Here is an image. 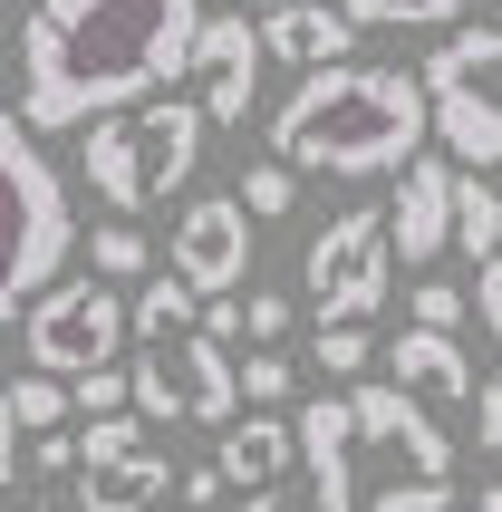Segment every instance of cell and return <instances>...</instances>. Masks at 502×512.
Instances as JSON below:
<instances>
[{"mask_svg": "<svg viewBox=\"0 0 502 512\" xmlns=\"http://www.w3.org/2000/svg\"><path fill=\"white\" fill-rule=\"evenodd\" d=\"M445 503H454V493L445 484H416V474H396L387 493H367V512H445Z\"/></svg>", "mask_w": 502, "mask_h": 512, "instance_id": "cell-28", "label": "cell"}, {"mask_svg": "<svg viewBox=\"0 0 502 512\" xmlns=\"http://www.w3.org/2000/svg\"><path fill=\"white\" fill-rule=\"evenodd\" d=\"M203 339H223V348L242 339V300H203Z\"/></svg>", "mask_w": 502, "mask_h": 512, "instance_id": "cell-33", "label": "cell"}, {"mask_svg": "<svg viewBox=\"0 0 502 512\" xmlns=\"http://www.w3.org/2000/svg\"><path fill=\"white\" fill-rule=\"evenodd\" d=\"M20 339H29V368L39 377H97L116 368V348L136 339V300H116V281H97V271H78V281H58L39 290V310L20 319Z\"/></svg>", "mask_w": 502, "mask_h": 512, "instance_id": "cell-6", "label": "cell"}, {"mask_svg": "<svg viewBox=\"0 0 502 512\" xmlns=\"http://www.w3.org/2000/svg\"><path fill=\"white\" fill-rule=\"evenodd\" d=\"M68 406H78L68 377H39V368L10 377V416H20V435H68Z\"/></svg>", "mask_w": 502, "mask_h": 512, "instance_id": "cell-20", "label": "cell"}, {"mask_svg": "<svg viewBox=\"0 0 502 512\" xmlns=\"http://www.w3.org/2000/svg\"><path fill=\"white\" fill-rule=\"evenodd\" d=\"M87 271H97V281H136V271H145V232H136V223H97Z\"/></svg>", "mask_w": 502, "mask_h": 512, "instance_id": "cell-23", "label": "cell"}, {"mask_svg": "<svg viewBox=\"0 0 502 512\" xmlns=\"http://www.w3.org/2000/svg\"><path fill=\"white\" fill-rule=\"evenodd\" d=\"M20 474V416H10V368H0V484Z\"/></svg>", "mask_w": 502, "mask_h": 512, "instance_id": "cell-30", "label": "cell"}, {"mask_svg": "<svg viewBox=\"0 0 502 512\" xmlns=\"http://www.w3.org/2000/svg\"><path fill=\"white\" fill-rule=\"evenodd\" d=\"M203 0H29L20 20V126H97L174 78H194Z\"/></svg>", "mask_w": 502, "mask_h": 512, "instance_id": "cell-1", "label": "cell"}, {"mask_svg": "<svg viewBox=\"0 0 502 512\" xmlns=\"http://www.w3.org/2000/svg\"><path fill=\"white\" fill-rule=\"evenodd\" d=\"M261 20L251 10H203V39H194V107L213 126H251V97H261Z\"/></svg>", "mask_w": 502, "mask_h": 512, "instance_id": "cell-10", "label": "cell"}, {"mask_svg": "<svg viewBox=\"0 0 502 512\" xmlns=\"http://www.w3.org/2000/svg\"><path fill=\"white\" fill-rule=\"evenodd\" d=\"M425 136H435L425 78L416 68H358V58L300 78L280 97V116H271V155L290 174H348V184L406 174L425 155Z\"/></svg>", "mask_w": 502, "mask_h": 512, "instance_id": "cell-2", "label": "cell"}, {"mask_svg": "<svg viewBox=\"0 0 502 512\" xmlns=\"http://www.w3.org/2000/svg\"><path fill=\"white\" fill-rule=\"evenodd\" d=\"M358 29H454L464 0H338Z\"/></svg>", "mask_w": 502, "mask_h": 512, "instance_id": "cell-21", "label": "cell"}, {"mask_svg": "<svg viewBox=\"0 0 502 512\" xmlns=\"http://www.w3.org/2000/svg\"><path fill=\"white\" fill-rule=\"evenodd\" d=\"M464 310H474V290H454V281H416V329H464Z\"/></svg>", "mask_w": 502, "mask_h": 512, "instance_id": "cell-25", "label": "cell"}, {"mask_svg": "<svg viewBox=\"0 0 502 512\" xmlns=\"http://www.w3.org/2000/svg\"><path fill=\"white\" fill-rule=\"evenodd\" d=\"M174 464L155 455L145 416H97L78 426V512H155Z\"/></svg>", "mask_w": 502, "mask_h": 512, "instance_id": "cell-9", "label": "cell"}, {"mask_svg": "<svg viewBox=\"0 0 502 512\" xmlns=\"http://www.w3.org/2000/svg\"><path fill=\"white\" fill-rule=\"evenodd\" d=\"M290 203H300V174L280 165V155H261V165L242 174V213H251V223H271V213H290Z\"/></svg>", "mask_w": 502, "mask_h": 512, "instance_id": "cell-22", "label": "cell"}, {"mask_svg": "<svg viewBox=\"0 0 502 512\" xmlns=\"http://www.w3.org/2000/svg\"><path fill=\"white\" fill-rule=\"evenodd\" d=\"M29 464H39V474H78V435H39Z\"/></svg>", "mask_w": 502, "mask_h": 512, "instance_id": "cell-31", "label": "cell"}, {"mask_svg": "<svg viewBox=\"0 0 502 512\" xmlns=\"http://www.w3.org/2000/svg\"><path fill=\"white\" fill-rule=\"evenodd\" d=\"M367 348H377L367 329H319V348H309V358H319V377H358Z\"/></svg>", "mask_w": 502, "mask_h": 512, "instance_id": "cell-27", "label": "cell"}, {"mask_svg": "<svg viewBox=\"0 0 502 512\" xmlns=\"http://www.w3.org/2000/svg\"><path fill=\"white\" fill-rule=\"evenodd\" d=\"M20 512H78V503H20Z\"/></svg>", "mask_w": 502, "mask_h": 512, "instance_id": "cell-39", "label": "cell"}, {"mask_svg": "<svg viewBox=\"0 0 502 512\" xmlns=\"http://www.w3.org/2000/svg\"><path fill=\"white\" fill-rule=\"evenodd\" d=\"M348 406H358V445H387L416 484H445V474H454V445H445V426H435V406H416L396 377L348 387Z\"/></svg>", "mask_w": 502, "mask_h": 512, "instance_id": "cell-12", "label": "cell"}, {"mask_svg": "<svg viewBox=\"0 0 502 512\" xmlns=\"http://www.w3.org/2000/svg\"><path fill=\"white\" fill-rule=\"evenodd\" d=\"M425 97H435V136L454 145L464 174L502 165V29H454L435 39V58L416 68Z\"/></svg>", "mask_w": 502, "mask_h": 512, "instance_id": "cell-5", "label": "cell"}, {"mask_svg": "<svg viewBox=\"0 0 502 512\" xmlns=\"http://www.w3.org/2000/svg\"><path fill=\"white\" fill-rule=\"evenodd\" d=\"M136 416L145 426H242V368L223 358V339H174V348H136Z\"/></svg>", "mask_w": 502, "mask_h": 512, "instance_id": "cell-8", "label": "cell"}, {"mask_svg": "<svg viewBox=\"0 0 502 512\" xmlns=\"http://www.w3.org/2000/svg\"><path fill=\"white\" fill-rule=\"evenodd\" d=\"M251 512H300V503H290V493L271 484V493H251Z\"/></svg>", "mask_w": 502, "mask_h": 512, "instance_id": "cell-36", "label": "cell"}, {"mask_svg": "<svg viewBox=\"0 0 502 512\" xmlns=\"http://www.w3.org/2000/svg\"><path fill=\"white\" fill-rule=\"evenodd\" d=\"M454 242H464L474 261H502V194L483 184V174L454 184Z\"/></svg>", "mask_w": 502, "mask_h": 512, "instance_id": "cell-19", "label": "cell"}, {"mask_svg": "<svg viewBox=\"0 0 502 512\" xmlns=\"http://www.w3.org/2000/svg\"><path fill=\"white\" fill-rule=\"evenodd\" d=\"M242 10H251V20H271V10H300V0H242Z\"/></svg>", "mask_w": 502, "mask_h": 512, "instance_id": "cell-37", "label": "cell"}, {"mask_svg": "<svg viewBox=\"0 0 502 512\" xmlns=\"http://www.w3.org/2000/svg\"><path fill=\"white\" fill-rule=\"evenodd\" d=\"M174 271H184L203 300H232V290H242V271H251V213H242V194H203V203L174 213Z\"/></svg>", "mask_w": 502, "mask_h": 512, "instance_id": "cell-11", "label": "cell"}, {"mask_svg": "<svg viewBox=\"0 0 502 512\" xmlns=\"http://www.w3.org/2000/svg\"><path fill=\"white\" fill-rule=\"evenodd\" d=\"M68 252H78L68 184L39 155V136L20 126V107H0V319L39 310V290H58Z\"/></svg>", "mask_w": 502, "mask_h": 512, "instance_id": "cell-3", "label": "cell"}, {"mask_svg": "<svg viewBox=\"0 0 502 512\" xmlns=\"http://www.w3.org/2000/svg\"><path fill=\"white\" fill-rule=\"evenodd\" d=\"M203 126H213V116H203L194 97H145V107L97 116V126H87L78 174L97 184V203H107L116 223H136V213L174 203V184H194V165H203Z\"/></svg>", "mask_w": 502, "mask_h": 512, "instance_id": "cell-4", "label": "cell"}, {"mask_svg": "<svg viewBox=\"0 0 502 512\" xmlns=\"http://www.w3.org/2000/svg\"><path fill=\"white\" fill-rule=\"evenodd\" d=\"M387 203H358V213H338L319 242L300 252V290L309 310H319V329H367V310L387 300Z\"/></svg>", "mask_w": 502, "mask_h": 512, "instance_id": "cell-7", "label": "cell"}, {"mask_svg": "<svg viewBox=\"0 0 502 512\" xmlns=\"http://www.w3.org/2000/svg\"><path fill=\"white\" fill-rule=\"evenodd\" d=\"M10 10H20V0H0V20H10Z\"/></svg>", "mask_w": 502, "mask_h": 512, "instance_id": "cell-40", "label": "cell"}, {"mask_svg": "<svg viewBox=\"0 0 502 512\" xmlns=\"http://www.w3.org/2000/svg\"><path fill=\"white\" fill-rule=\"evenodd\" d=\"M290 426H300V455H309V503L319 512H367V493H358V406L319 387Z\"/></svg>", "mask_w": 502, "mask_h": 512, "instance_id": "cell-13", "label": "cell"}, {"mask_svg": "<svg viewBox=\"0 0 502 512\" xmlns=\"http://www.w3.org/2000/svg\"><path fill=\"white\" fill-rule=\"evenodd\" d=\"M290 397V358H280V348H251L242 358V406H280Z\"/></svg>", "mask_w": 502, "mask_h": 512, "instance_id": "cell-26", "label": "cell"}, {"mask_svg": "<svg viewBox=\"0 0 502 512\" xmlns=\"http://www.w3.org/2000/svg\"><path fill=\"white\" fill-rule=\"evenodd\" d=\"M184 503H194V512H223V464H203V474H184Z\"/></svg>", "mask_w": 502, "mask_h": 512, "instance_id": "cell-34", "label": "cell"}, {"mask_svg": "<svg viewBox=\"0 0 502 512\" xmlns=\"http://www.w3.org/2000/svg\"><path fill=\"white\" fill-rule=\"evenodd\" d=\"M483 512H502V484H483Z\"/></svg>", "mask_w": 502, "mask_h": 512, "instance_id": "cell-38", "label": "cell"}, {"mask_svg": "<svg viewBox=\"0 0 502 512\" xmlns=\"http://www.w3.org/2000/svg\"><path fill=\"white\" fill-rule=\"evenodd\" d=\"M474 310H483V329L502 339V261H483V281H474Z\"/></svg>", "mask_w": 502, "mask_h": 512, "instance_id": "cell-32", "label": "cell"}, {"mask_svg": "<svg viewBox=\"0 0 502 512\" xmlns=\"http://www.w3.org/2000/svg\"><path fill=\"white\" fill-rule=\"evenodd\" d=\"M261 49L290 58L300 78H319V68H348L358 20H348V10H329V0H300V10H271V20H261Z\"/></svg>", "mask_w": 502, "mask_h": 512, "instance_id": "cell-15", "label": "cell"}, {"mask_svg": "<svg viewBox=\"0 0 502 512\" xmlns=\"http://www.w3.org/2000/svg\"><path fill=\"white\" fill-rule=\"evenodd\" d=\"M290 455H300V426H280L261 406H251L242 426H223V484H242V493H271L290 474Z\"/></svg>", "mask_w": 502, "mask_h": 512, "instance_id": "cell-17", "label": "cell"}, {"mask_svg": "<svg viewBox=\"0 0 502 512\" xmlns=\"http://www.w3.org/2000/svg\"><path fill=\"white\" fill-rule=\"evenodd\" d=\"M454 184H464V165H435V155H416V165L396 174V203H387V242L406 261H435L454 242Z\"/></svg>", "mask_w": 502, "mask_h": 512, "instance_id": "cell-14", "label": "cell"}, {"mask_svg": "<svg viewBox=\"0 0 502 512\" xmlns=\"http://www.w3.org/2000/svg\"><path fill=\"white\" fill-rule=\"evenodd\" d=\"M387 377L416 406H464V397H474V368H464V348H454L445 329H406V339L387 348Z\"/></svg>", "mask_w": 502, "mask_h": 512, "instance_id": "cell-16", "label": "cell"}, {"mask_svg": "<svg viewBox=\"0 0 502 512\" xmlns=\"http://www.w3.org/2000/svg\"><path fill=\"white\" fill-rule=\"evenodd\" d=\"M68 397H78L87 426H97V416H136V377H126V368H97V377H78Z\"/></svg>", "mask_w": 502, "mask_h": 512, "instance_id": "cell-24", "label": "cell"}, {"mask_svg": "<svg viewBox=\"0 0 502 512\" xmlns=\"http://www.w3.org/2000/svg\"><path fill=\"white\" fill-rule=\"evenodd\" d=\"M483 445H502V368L483 377Z\"/></svg>", "mask_w": 502, "mask_h": 512, "instance_id": "cell-35", "label": "cell"}, {"mask_svg": "<svg viewBox=\"0 0 502 512\" xmlns=\"http://www.w3.org/2000/svg\"><path fill=\"white\" fill-rule=\"evenodd\" d=\"M280 329H290V300H280V290H251V300H242V339H261V348H271Z\"/></svg>", "mask_w": 502, "mask_h": 512, "instance_id": "cell-29", "label": "cell"}, {"mask_svg": "<svg viewBox=\"0 0 502 512\" xmlns=\"http://www.w3.org/2000/svg\"><path fill=\"white\" fill-rule=\"evenodd\" d=\"M194 329H203V290L184 281V271H165V281L136 290V339L145 348H174V339H194Z\"/></svg>", "mask_w": 502, "mask_h": 512, "instance_id": "cell-18", "label": "cell"}]
</instances>
